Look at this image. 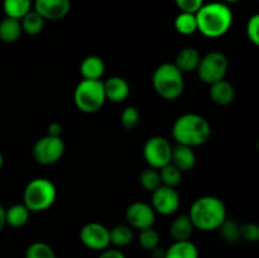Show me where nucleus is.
I'll list each match as a JSON object with an SVG mask.
<instances>
[{
	"instance_id": "1",
	"label": "nucleus",
	"mask_w": 259,
	"mask_h": 258,
	"mask_svg": "<svg viewBox=\"0 0 259 258\" xmlns=\"http://www.w3.org/2000/svg\"><path fill=\"white\" fill-rule=\"evenodd\" d=\"M197 30L207 38H219L230 29L233 13L225 3L204 4L196 13Z\"/></svg>"
},
{
	"instance_id": "2",
	"label": "nucleus",
	"mask_w": 259,
	"mask_h": 258,
	"mask_svg": "<svg viewBox=\"0 0 259 258\" xmlns=\"http://www.w3.org/2000/svg\"><path fill=\"white\" fill-rule=\"evenodd\" d=\"M211 136V126L204 116L187 113L179 116L172 126V137L179 144L191 148L206 143Z\"/></svg>"
},
{
	"instance_id": "3",
	"label": "nucleus",
	"mask_w": 259,
	"mask_h": 258,
	"mask_svg": "<svg viewBox=\"0 0 259 258\" xmlns=\"http://www.w3.org/2000/svg\"><path fill=\"white\" fill-rule=\"evenodd\" d=\"M189 217L195 228L204 232L215 230L227 218V207L217 196H202L191 205Z\"/></svg>"
},
{
	"instance_id": "4",
	"label": "nucleus",
	"mask_w": 259,
	"mask_h": 258,
	"mask_svg": "<svg viewBox=\"0 0 259 258\" xmlns=\"http://www.w3.org/2000/svg\"><path fill=\"white\" fill-rule=\"evenodd\" d=\"M57 189L51 180L37 177L28 182L23 194V204L29 211L40 212L48 210L56 201Z\"/></svg>"
},
{
	"instance_id": "5",
	"label": "nucleus",
	"mask_w": 259,
	"mask_h": 258,
	"mask_svg": "<svg viewBox=\"0 0 259 258\" xmlns=\"http://www.w3.org/2000/svg\"><path fill=\"white\" fill-rule=\"evenodd\" d=\"M154 91L166 100H175L181 96L185 88L184 73L174 63H162L152 76Z\"/></svg>"
},
{
	"instance_id": "6",
	"label": "nucleus",
	"mask_w": 259,
	"mask_h": 258,
	"mask_svg": "<svg viewBox=\"0 0 259 258\" xmlns=\"http://www.w3.org/2000/svg\"><path fill=\"white\" fill-rule=\"evenodd\" d=\"M103 81L83 80L78 82L73 93V101L78 110L86 114H94L100 110L105 104Z\"/></svg>"
},
{
	"instance_id": "7",
	"label": "nucleus",
	"mask_w": 259,
	"mask_h": 258,
	"mask_svg": "<svg viewBox=\"0 0 259 258\" xmlns=\"http://www.w3.org/2000/svg\"><path fill=\"white\" fill-rule=\"evenodd\" d=\"M228 68H229V61L227 56L219 51H212L201 57L196 71L202 82L211 85L218 81L224 80Z\"/></svg>"
},
{
	"instance_id": "8",
	"label": "nucleus",
	"mask_w": 259,
	"mask_h": 258,
	"mask_svg": "<svg viewBox=\"0 0 259 258\" xmlns=\"http://www.w3.org/2000/svg\"><path fill=\"white\" fill-rule=\"evenodd\" d=\"M172 146L164 137H151L144 143L143 157L151 168L159 169L171 163Z\"/></svg>"
},
{
	"instance_id": "9",
	"label": "nucleus",
	"mask_w": 259,
	"mask_h": 258,
	"mask_svg": "<svg viewBox=\"0 0 259 258\" xmlns=\"http://www.w3.org/2000/svg\"><path fill=\"white\" fill-rule=\"evenodd\" d=\"M65 142L61 137L45 136L33 146V158L40 164H53L62 158L65 153Z\"/></svg>"
},
{
	"instance_id": "10",
	"label": "nucleus",
	"mask_w": 259,
	"mask_h": 258,
	"mask_svg": "<svg viewBox=\"0 0 259 258\" xmlns=\"http://www.w3.org/2000/svg\"><path fill=\"white\" fill-rule=\"evenodd\" d=\"M81 243L91 250H104L110 244L109 229L101 223L90 222L80 230Z\"/></svg>"
},
{
	"instance_id": "11",
	"label": "nucleus",
	"mask_w": 259,
	"mask_h": 258,
	"mask_svg": "<svg viewBox=\"0 0 259 258\" xmlns=\"http://www.w3.org/2000/svg\"><path fill=\"white\" fill-rule=\"evenodd\" d=\"M152 207L161 215H172L179 210L180 195L175 187L161 185L152 191Z\"/></svg>"
},
{
	"instance_id": "12",
	"label": "nucleus",
	"mask_w": 259,
	"mask_h": 258,
	"mask_svg": "<svg viewBox=\"0 0 259 258\" xmlns=\"http://www.w3.org/2000/svg\"><path fill=\"white\" fill-rule=\"evenodd\" d=\"M126 220L131 228H136L139 230L146 229V228L153 227L154 220H156V211L151 205L146 202H133L126 209Z\"/></svg>"
},
{
	"instance_id": "13",
	"label": "nucleus",
	"mask_w": 259,
	"mask_h": 258,
	"mask_svg": "<svg viewBox=\"0 0 259 258\" xmlns=\"http://www.w3.org/2000/svg\"><path fill=\"white\" fill-rule=\"evenodd\" d=\"M70 0H35L34 10L42 15L45 20H58L70 13Z\"/></svg>"
},
{
	"instance_id": "14",
	"label": "nucleus",
	"mask_w": 259,
	"mask_h": 258,
	"mask_svg": "<svg viewBox=\"0 0 259 258\" xmlns=\"http://www.w3.org/2000/svg\"><path fill=\"white\" fill-rule=\"evenodd\" d=\"M103 85L106 100H110L113 103H121L131 94V86H129L128 81L124 80L123 77L113 76V77H109L105 82H103Z\"/></svg>"
},
{
	"instance_id": "15",
	"label": "nucleus",
	"mask_w": 259,
	"mask_h": 258,
	"mask_svg": "<svg viewBox=\"0 0 259 258\" xmlns=\"http://www.w3.org/2000/svg\"><path fill=\"white\" fill-rule=\"evenodd\" d=\"M171 163L181 172L192 169L196 163V154H195L194 148L177 143L176 146L172 147Z\"/></svg>"
},
{
	"instance_id": "16",
	"label": "nucleus",
	"mask_w": 259,
	"mask_h": 258,
	"mask_svg": "<svg viewBox=\"0 0 259 258\" xmlns=\"http://www.w3.org/2000/svg\"><path fill=\"white\" fill-rule=\"evenodd\" d=\"M200 60H201V55L199 51L194 47H185L180 51L175 58L174 65L184 72H192V71L197 70Z\"/></svg>"
},
{
	"instance_id": "17",
	"label": "nucleus",
	"mask_w": 259,
	"mask_h": 258,
	"mask_svg": "<svg viewBox=\"0 0 259 258\" xmlns=\"http://www.w3.org/2000/svg\"><path fill=\"white\" fill-rule=\"evenodd\" d=\"M210 98L220 106L229 105L235 98V89L229 81L220 80L210 85Z\"/></svg>"
},
{
	"instance_id": "18",
	"label": "nucleus",
	"mask_w": 259,
	"mask_h": 258,
	"mask_svg": "<svg viewBox=\"0 0 259 258\" xmlns=\"http://www.w3.org/2000/svg\"><path fill=\"white\" fill-rule=\"evenodd\" d=\"M194 224H192L189 215L186 214H181L179 217H176L172 220L171 225H169V233H171L175 242L190 240L192 233H194Z\"/></svg>"
},
{
	"instance_id": "19",
	"label": "nucleus",
	"mask_w": 259,
	"mask_h": 258,
	"mask_svg": "<svg viewBox=\"0 0 259 258\" xmlns=\"http://www.w3.org/2000/svg\"><path fill=\"white\" fill-rule=\"evenodd\" d=\"M105 71V63L99 56H88L80 66V72L83 80H100Z\"/></svg>"
},
{
	"instance_id": "20",
	"label": "nucleus",
	"mask_w": 259,
	"mask_h": 258,
	"mask_svg": "<svg viewBox=\"0 0 259 258\" xmlns=\"http://www.w3.org/2000/svg\"><path fill=\"white\" fill-rule=\"evenodd\" d=\"M20 20L15 18L5 17L0 20V40L4 43H14L22 35Z\"/></svg>"
},
{
	"instance_id": "21",
	"label": "nucleus",
	"mask_w": 259,
	"mask_h": 258,
	"mask_svg": "<svg viewBox=\"0 0 259 258\" xmlns=\"http://www.w3.org/2000/svg\"><path fill=\"white\" fill-rule=\"evenodd\" d=\"M163 258H199V249L191 240H180L164 252Z\"/></svg>"
},
{
	"instance_id": "22",
	"label": "nucleus",
	"mask_w": 259,
	"mask_h": 258,
	"mask_svg": "<svg viewBox=\"0 0 259 258\" xmlns=\"http://www.w3.org/2000/svg\"><path fill=\"white\" fill-rule=\"evenodd\" d=\"M30 211L24 204H14L5 210L7 224L13 228H20L27 224Z\"/></svg>"
},
{
	"instance_id": "23",
	"label": "nucleus",
	"mask_w": 259,
	"mask_h": 258,
	"mask_svg": "<svg viewBox=\"0 0 259 258\" xmlns=\"http://www.w3.org/2000/svg\"><path fill=\"white\" fill-rule=\"evenodd\" d=\"M45 22L46 20L42 15L38 14L35 10H30L20 19V25L23 32L27 33L28 35H37L45 28Z\"/></svg>"
},
{
	"instance_id": "24",
	"label": "nucleus",
	"mask_w": 259,
	"mask_h": 258,
	"mask_svg": "<svg viewBox=\"0 0 259 258\" xmlns=\"http://www.w3.org/2000/svg\"><path fill=\"white\" fill-rule=\"evenodd\" d=\"M32 8V0H3V10L5 17L22 19Z\"/></svg>"
},
{
	"instance_id": "25",
	"label": "nucleus",
	"mask_w": 259,
	"mask_h": 258,
	"mask_svg": "<svg viewBox=\"0 0 259 258\" xmlns=\"http://www.w3.org/2000/svg\"><path fill=\"white\" fill-rule=\"evenodd\" d=\"M109 235H110V244H114L118 248L126 247L133 242L134 233L129 225H116L113 229H109Z\"/></svg>"
},
{
	"instance_id": "26",
	"label": "nucleus",
	"mask_w": 259,
	"mask_h": 258,
	"mask_svg": "<svg viewBox=\"0 0 259 258\" xmlns=\"http://www.w3.org/2000/svg\"><path fill=\"white\" fill-rule=\"evenodd\" d=\"M175 29L182 35H191L197 30L196 15L192 13L181 12L175 18Z\"/></svg>"
},
{
	"instance_id": "27",
	"label": "nucleus",
	"mask_w": 259,
	"mask_h": 258,
	"mask_svg": "<svg viewBox=\"0 0 259 258\" xmlns=\"http://www.w3.org/2000/svg\"><path fill=\"white\" fill-rule=\"evenodd\" d=\"M220 237L227 243H237L240 239V225L235 220L225 218L224 222L218 228Z\"/></svg>"
},
{
	"instance_id": "28",
	"label": "nucleus",
	"mask_w": 259,
	"mask_h": 258,
	"mask_svg": "<svg viewBox=\"0 0 259 258\" xmlns=\"http://www.w3.org/2000/svg\"><path fill=\"white\" fill-rule=\"evenodd\" d=\"M161 184L168 187L179 186L182 179V172L174 166L172 163L166 164L164 167L158 169Z\"/></svg>"
},
{
	"instance_id": "29",
	"label": "nucleus",
	"mask_w": 259,
	"mask_h": 258,
	"mask_svg": "<svg viewBox=\"0 0 259 258\" xmlns=\"http://www.w3.org/2000/svg\"><path fill=\"white\" fill-rule=\"evenodd\" d=\"M139 184L147 191H154L157 187L161 186V179H159L158 169L154 168H146L139 175Z\"/></svg>"
},
{
	"instance_id": "30",
	"label": "nucleus",
	"mask_w": 259,
	"mask_h": 258,
	"mask_svg": "<svg viewBox=\"0 0 259 258\" xmlns=\"http://www.w3.org/2000/svg\"><path fill=\"white\" fill-rule=\"evenodd\" d=\"M25 258H56V254L47 243L34 242L25 250Z\"/></svg>"
},
{
	"instance_id": "31",
	"label": "nucleus",
	"mask_w": 259,
	"mask_h": 258,
	"mask_svg": "<svg viewBox=\"0 0 259 258\" xmlns=\"http://www.w3.org/2000/svg\"><path fill=\"white\" fill-rule=\"evenodd\" d=\"M139 244L143 249L146 250H152L156 247H158L159 244V234L153 227L146 228V229H142L139 232Z\"/></svg>"
},
{
	"instance_id": "32",
	"label": "nucleus",
	"mask_w": 259,
	"mask_h": 258,
	"mask_svg": "<svg viewBox=\"0 0 259 258\" xmlns=\"http://www.w3.org/2000/svg\"><path fill=\"white\" fill-rule=\"evenodd\" d=\"M121 125L126 129V131H131V129L136 128V125L139 121V110L136 106H128V108L124 109V111L121 113L120 116Z\"/></svg>"
},
{
	"instance_id": "33",
	"label": "nucleus",
	"mask_w": 259,
	"mask_h": 258,
	"mask_svg": "<svg viewBox=\"0 0 259 258\" xmlns=\"http://www.w3.org/2000/svg\"><path fill=\"white\" fill-rule=\"evenodd\" d=\"M240 238L248 242H257L259 239V227L254 223H245L240 225Z\"/></svg>"
},
{
	"instance_id": "34",
	"label": "nucleus",
	"mask_w": 259,
	"mask_h": 258,
	"mask_svg": "<svg viewBox=\"0 0 259 258\" xmlns=\"http://www.w3.org/2000/svg\"><path fill=\"white\" fill-rule=\"evenodd\" d=\"M247 37L254 46H259V15L254 14L247 23Z\"/></svg>"
},
{
	"instance_id": "35",
	"label": "nucleus",
	"mask_w": 259,
	"mask_h": 258,
	"mask_svg": "<svg viewBox=\"0 0 259 258\" xmlns=\"http://www.w3.org/2000/svg\"><path fill=\"white\" fill-rule=\"evenodd\" d=\"M179 9L184 13H195L204 5V0H175Z\"/></svg>"
},
{
	"instance_id": "36",
	"label": "nucleus",
	"mask_w": 259,
	"mask_h": 258,
	"mask_svg": "<svg viewBox=\"0 0 259 258\" xmlns=\"http://www.w3.org/2000/svg\"><path fill=\"white\" fill-rule=\"evenodd\" d=\"M98 258H126L119 249H104Z\"/></svg>"
},
{
	"instance_id": "37",
	"label": "nucleus",
	"mask_w": 259,
	"mask_h": 258,
	"mask_svg": "<svg viewBox=\"0 0 259 258\" xmlns=\"http://www.w3.org/2000/svg\"><path fill=\"white\" fill-rule=\"evenodd\" d=\"M61 133H62V126L58 123H52L48 125V136L61 137Z\"/></svg>"
},
{
	"instance_id": "38",
	"label": "nucleus",
	"mask_w": 259,
	"mask_h": 258,
	"mask_svg": "<svg viewBox=\"0 0 259 258\" xmlns=\"http://www.w3.org/2000/svg\"><path fill=\"white\" fill-rule=\"evenodd\" d=\"M5 225H7V220H5V209L2 204H0V233L4 230Z\"/></svg>"
},
{
	"instance_id": "39",
	"label": "nucleus",
	"mask_w": 259,
	"mask_h": 258,
	"mask_svg": "<svg viewBox=\"0 0 259 258\" xmlns=\"http://www.w3.org/2000/svg\"><path fill=\"white\" fill-rule=\"evenodd\" d=\"M3 162H4V159H3V154H2V152H0V169H2V167H3Z\"/></svg>"
},
{
	"instance_id": "40",
	"label": "nucleus",
	"mask_w": 259,
	"mask_h": 258,
	"mask_svg": "<svg viewBox=\"0 0 259 258\" xmlns=\"http://www.w3.org/2000/svg\"><path fill=\"white\" fill-rule=\"evenodd\" d=\"M225 3H237V2H239V0H224Z\"/></svg>"
}]
</instances>
